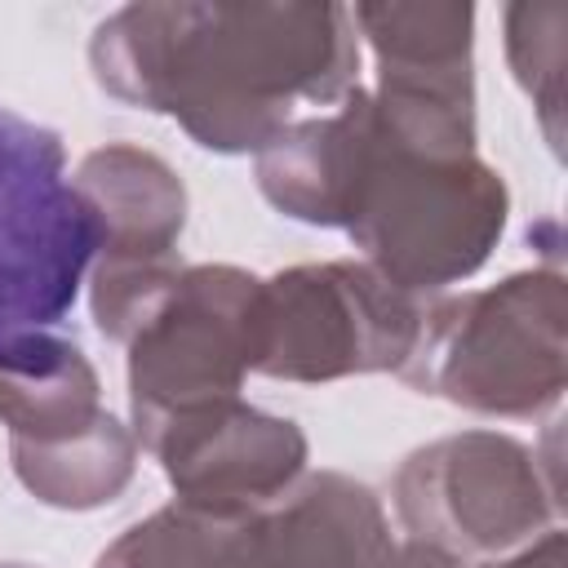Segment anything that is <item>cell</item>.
<instances>
[{"mask_svg":"<svg viewBox=\"0 0 568 568\" xmlns=\"http://www.w3.org/2000/svg\"><path fill=\"white\" fill-rule=\"evenodd\" d=\"M337 4H129L98 27L102 89L182 120L200 146H271L297 102H333L355 71Z\"/></svg>","mask_w":568,"mask_h":568,"instance_id":"obj_1","label":"cell"},{"mask_svg":"<svg viewBox=\"0 0 568 568\" xmlns=\"http://www.w3.org/2000/svg\"><path fill=\"white\" fill-rule=\"evenodd\" d=\"M62 164L58 133L0 106V351L49 333L102 248L98 213Z\"/></svg>","mask_w":568,"mask_h":568,"instance_id":"obj_2","label":"cell"},{"mask_svg":"<svg viewBox=\"0 0 568 568\" xmlns=\"http://www.w3.org/2000/svg\"><path fill=\"white\" fill-rule=\"evenodd\" d=\"M422 315L368 266H302L257 284L253 368L271 377H342L404 364Z\"/></svg>","mask_w":568,"mask_h":568,"instance_id":"obj_3","label":"cell"},{"mask_svg":"<svg viewBox=\"0 0 568 568\" xmlns=\"http://www.w3.org/2000/svg\"><path fill=\"white\" fill-rule=\"evenodd\" d=\"M253 320L257 280L231 266L178 275L129 333L138 426L231 399L240 390V373L253 368Z\"/></svg>","mask_w":568,"mask_h":568,"instance_id":"obj_4","label":"cell"},{"mask_svg":"<svg viewBox=\"0 0 568 568\" xmlns=\"http://www.w3.org/2000/svg\"><path fill=\"white\" fill-rule=\"evenodd\" d=\"M138 430L142 444L164 462L169 479L182 488V501L222 510H257L280 488H288L306 457L293 422L244 408L235 395L169 413Z\"/></svg>","mask_w":568,"mask_h":568,"instance_id":"obj_5","label":"cell"},{"mask_svg":"<svg viewBox=\"0 0 568 568\" xmlns=\"http://www.w3.org/2000/svg\"><path fill=\"white\" fill-rule=\"evenodd\" d=\"M253 568H417L364 484L315 475L280 510H253Z\"/></svg>","mask_w":568,"mask_h":568,"instance_id":"obj_6","label":"cell"},{"mask_svg":"<svg viewBox=\"0 0 568 568\" xmlns=\"http://www.w3.org/2000/svg\"><path fill=\"white\" fill-rule=\"evenodd\" d=\"M98 568H253V510L173 501L129 528Z\"/></svg>","mask_w":568,"mask_h":568,"instance_id":"obj_7","label":"cell"},{"mask_svg":"<svg viewBox=\"0 0 568 568\" xmlns=\"http://www.w3.org/2000/svg\"><path fill=\"white\" fill-rule=\"evenodd\" d=\"M0 568H27V564H0Z\"/></svg>","mask_w":568,"mask_h":568,"instance_id":"obj_8","label":"cell"}]
</instances>
